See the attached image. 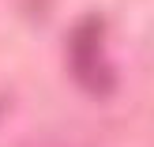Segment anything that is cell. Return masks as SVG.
<instances>
[{
    "label": "cell",
    "mask_w": 154,
    "mask_h": 147,
    "mask_svg": "<svg viewBox=\"0 0 154 147\" xmlns=\"http://www.w3.org/2000/svg\"><path fill=\"white\" fill-rule=\"evenodd\" d=\"M72 75L94 98H102V94L113 91V72L105 64V49H102V27L94 19L83 23L72 34Z\"/></svg>",
    "instance_id": "cell-1"
}]
</instances>
